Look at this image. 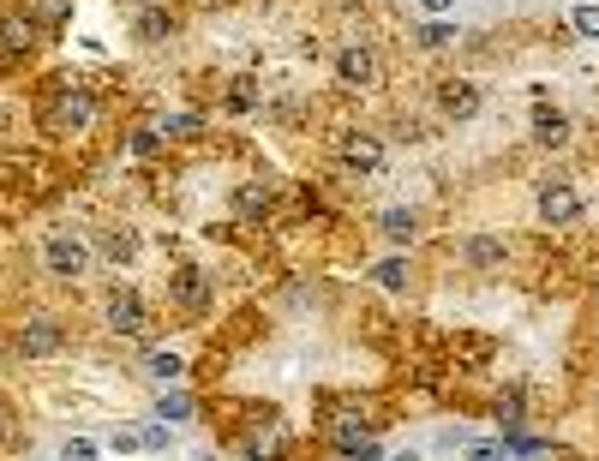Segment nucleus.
Here are the masks:
<instances>
[{
  "label": "nucleus",
  "instance_id": "obj_30",
  "mask_svg": "<svg viewBox=\"0 0 599 461\" xmlns=\"http://www.w3.org/2000/svg\"><path fill=\"white\" fill-rule=\"evenodd\" d=\"M420 12H426V18H450V12H456V0H420Z\"/></svg>",
  "mask_w": 599,
  "mask_h": 461
},
{
  "label": "nucleus",
  "instance_id": "obj_32",
  "mask_svg": "<svg viewBox=\"0 0 599 461\" xmlns=\"http://www.w3.org/2000/svg\"><path fill=\"white\" fill-rule=\"evenodd\" d=\"M570 6H594V0H570Z\"/></svg>",
  "mask_w": 599,
  "mask_h": 461
},
{
  "label": "nucleus",
  "instance_id": "obj_25",
  "mask_svg": "<svg viewBox=\"0 0 599 461\" xmlns=\"http://www.w3.org/2000/svg\"><path fill=\"white\" fill-rule=\"evenodd\" d=\"M462 461H510V450H504V444H492V438H474Z\"/></svg>",
  "mask_w": 599,
  "mask_h": 461
},
{
  "label": "nucleus",
  "instance_id": "obj_33",
  "mask_svg": "<svg viewBox=\"0 0 599 461\" xmlns=\"http://www.w3.org/2000/svg\"><path fill=\"white\" fill-rule=\"evenodd\" d=\"M0 438H6V420H0Z\"/></svg>",
  "mask_w": 599,
  "mask_h": 461
},
{
  "label": "nucleus",
  "instance_id": "obj_16",
  "mask_svg": "<svg viewBox=\"0 0 599 461\" xmlns=\"http://www.w3.org/2000/svg\"><path fill=\"white\" fill-rule=\"evenodd\" d=\"M156 420H162V426H186V420H192V396H186V390H162Z\"/></svg>",
  "mask_w": 599,
  "mask_h": 461
},
{
  "label": "nucleus",
  "instance_id": "obj_11",
  "mask_svg": "<svg viewBox=\"0 0 599 461\" xmlns=\"http://www.w3.org/2000/svg\"><path fill=\"white\" fill-rule=\"evenodd\" d=\"M270 204H276V192H270L264 180H246V186L234 192V216H240V222H264Z\"/></svg>",
  "mask_w": 599,
  "mask_h": 461
},
{
  "label": "nucleus",
  "instance_id": "obj_34",
  "mask_svg": "<svg viewBox=\"0 0 599 461\" xmlns=\"http://www.w3.org/2000/svg\"><path fill=\"white\" fill-rule=\"evenodd\" d=\"M246 461H252V456H246Z\"/></svg>",
  "mask_w": 599,
  "mask_h": 461
},
{
  "label": "nucleus",
  "instance_id": "obj_18",
  "mask_svg": "<svg viewBox=\"0 0 599 461\" xmlns=\"http://www.w3.org/2000/svg\"><path fill=\"white\" fill-rule=\"evenodd\" d=\"M282 456H288V432L282 426H270V432L252 438V461H282Z\"/></svg>",
  "mask_w": 599,
  "mask_h": 461
},
{
  "label": "nucleus",
  "instance_id": "obj_6",
  "mask_svg": "<svg viewBox=\"0 0 599 461\" xmlns=\"http://www.w3.org/2000/svg\"><path fill=\"white\" fill-rule=\"evenodd\" d=\"M336 84H348V90H372V84H378V54H372L366 42H348V48L336 54Z\"/></svg>",
  "mask_w": 599,
  "mask_h": 461
},
{
  "label": "nucleus",
  "instance_id": "obj_5",
  "mask_svg": "<svg viewBox=\"0 0 599 461\" xmlns=\"http://www.w3.org/2000/svg\"><path fill=\"white\" fill-rule=\"evenodd\" d=\"M102 318H108V330H114V336H144V324H150V312H144L138 288H114V294H108V306H102Z\"/></svg>",
  "mask_w": 599,
  "mask_h": 461
},
{
  "label": "nucleus",
  "instance_id": "obj_20",
  "mask_svg": "<svg viewBox=\"0 0 599 461\" xmlns=\"http://www.w3.org/2000/svg\"><path fill=\"white\" fill-rule=\"evenodd\" d=\"M372 282L390 288V294H402V288H408V258H384V264L372 270Z\"/></svg>",
  "mask_w": 599,
  "mask_h": 461
},
{
  "label": "nucleus",
  "instance_id": "obj_10",
  "mask_svg": "<svg viewBox=\"0 0 599 461\" xmlns=\"http://www.w3.org/2000/svg\"><path fill=\"white\" fill-rule=\"evenodd\" d=\"M438 102H444V114H450V120H474L486 96H480V84L456 78V84H444V90H438Z\"/></svg>",
  "mask_w": 599,
  "mask_h": 461
},
{
  "label": "nucleus",
  "instance_id": "obj_24",
  "mask_svg": "<svg viewBox=\"0 0 599 461\" xmlns=\"http://www.w3.org/2000/svg\"><path fill=\"white\" fill-rule=\"evenodd\" d=\"M60 461H102V444H96V438H66V444H60Z\"/></svg>",
  "mask_w": 599,
  "mask_h": 461
},
{
  "label": "nucleus",
  "instance_id": "obj_23",
  "mask_svg": "<svg viewBox=\"0 0 599 461\" xmlns=\"http://www.w3.org/2000/svg\"><path fill=\"white\" fill-rule=\"evenodd\" d=\"M570 30H576L582 42H599V0H594V6H576V12H570Z\"/></svg>",
  "mask_w": 599,
  "mask_h": 461
},
{
  "label": "nucleus",
  "instance_id": "obj_22",
  "mask_svg": "<svg viewBox=\"0 0 599 461\" xmlns=\"http://www.w3.org/2000/svg\"><path fill=\"white\" fill-rule=\"evenodd\" d=\"M498 258H504V240H492V234L468 240V264H498Z\"/></svg>",
  "mask_w": 599,
  "mask_h": 461
},
{
  "label": "nucleus",
  "instance_id": "obj_13",
  "mask_svg": "<svg viewBox=\"0 0 599 461\" xmlns=\"http://www.w3.org/2000/svg\"><path fill=\"white\" fill-rule=\"evenodd\" d=\"M132 36H138V42H162V36H174V12H168V6H144V12L132 18Z\"/></svg>",
  "mask_w": 599,
  "mask_h": 461
},
{
  "label": "nucleus",
  "instance_id": "obj_2",
  "mask_svg": "<svg viewBox=\"0 0 599 461\" xmlns=\"http://www.w3.org/2000/svg\"><path fill=\"white\" fill-rule=\"evenodd\" d=\"M90 120H96V96H90L84 84H60L54 102L42 108V126H48V132H84Z\"/></svg>",
  "mask_w": 599,
  "mask_h": 461
},
{
  "label": "nucleus",
  "instance_id": "obj_29",
  "mask_svg": "<svg viewBox=\"0 0 599 461\" xmlns=\"http://www.w3.org/2000/svg\"><path fill=\"white\" fill-rule=\"evenodd\" d=\"M156 144H162V132H156V126H144V132L132 138V150H138V156H144V150H156Z\"/></svg>",
  "mask_w": 599,
  "mask_h": 461
},
{
  "label": "nucleus",
  "instance_id": "obj_14",
  "mask_svg": "<svg viewBox=\"0 0 599 461\" xmlns=\"http://www.w3.org/2000/svg\"><path fill=\"white\" fill-rule=\"evenodd\" d=\"M72 6H78V0H24V12H30L42 30H60V24H72Z\"/></svg>",
  "mask_w": 599,
  "mask_h": 461
},
{
  "label": "nucleus",
  "instance_id": "obj_21",
  "mask_svg": "<svg viewBox=\"0 0 599 461\" xmlns=\"http://www.w3.org/2000/svg\"><path fill=\"white\" fill-rule=\"evenodd\" d=\"M414 36H420V48H444V42H456V24L450 18H426Z\"/></svg>",
  "mask_w": 599,
  "mask_h": 461
},
{
  "label": "nucleus",
  "instance_id": "obj_26",
  "mask_svg": "<svg viewBox=\"0 0 599 461\" xmlns=\"http://www.w3.org/2000/svg\"><path fill=\"white\" fill-rule=\"evenodd\" d=\"M156 132H168V138H192V132H198V114H174V120H162Z\"/></svg>",
  "mask_w": 599,
  "mask_h": 461
},
{
  "label": "nucleus",
  "instance_id": "obj_19",
  "mask_svg": "<svg viewBox=\"0 0 599 461\" xmlns=\"http://www.w3.org/2000/svg\"><path fill=\"white\" fill-rule=\"evenodd\" d=\"M378 228H384L390 240H414V234H420V216H414V210H384Z\"/></svg>",
  "mask_w": 599,
  "mask_h": 461
},
{
  "label": "nucleus",
  "instance_id": "obj_12",
  "mask_svg": "<svg viewBox=\"0 0 599 461\" xmlns=\"http://www.w3.org/2000/svg\"><path fill=\"white\" fill-rule=\"evenodd\" d=\"M534 138H540L546 150L570 144V114H564V108H534Z\"/></svg>",
  "mask_w": 599,
  "mask_h": 461
},
{
  "label": "nucleus",
  "instance_id": "obj_7",
  "mask_svg": "<svg viewBox=\"0 0 599 461\" xmlns=\"http://www.w3.org/2000/svg\"><path fill=\"white\" fill-rule=\"evenodd\" d=\"M12 348H18L24 360H48V354H60V324H54V318H30V324L12 336Z\"/></svg>",
  "mask_w": 599,
  "mask_h": 461
},
{
  "label": "nucleus",
  "instance_id": "obj_4",
  "mask_svg": "<svg viewBox=\"0 0 599 461\" xmlns=\"http://www.w3.org/2000/svg\"><path fill=\"white\" fill-rule=\"evenodd\" d=\"M540 222H552V228H570L576 216H582V192L570 186V180H540Z\"/></svg>",
  "mask_w": 599,
  "mask_h": 461
},
{
  "label": "nucleus",
  "instance_id": "obj_9",
  "mask_svg": "<svg viewBox=\"0 0 599 461\" xmlns=\"http://www.w3.org/2000/svg\"><path fill=\"white\" fill-rule=\"evenodd\" d=\"M342 162L360 168V174H378L384 168V144L372 132H342Z\"/></svg>",
  "mask_w": 599,
  "mask_h": 461
},
{
  "label": "nucleus",
  "instance_id": "obj_8",
  "mask_svg": "<svg viewBox=\"0 0 599 461\" xmlns=\"http://www.w3.org/2000/svg\"><path fill=\"white\" fill-rule=\"evenodd\" d=\"M36 30H42V24H36L30 12H6V18H0V54H6V60L30 54V48H36Z\"/></svg>",
  "mask_w": 599,
  "mask_h": 461
},
{
  "label": "nucleus",
  "instance_id": "obj_17",
  "mask_svg": "<svg viewBox=\"0 0 599 461\" xmlns=\"http://www.w3.org/2000/svg\"><path fill=\"white\" fill-rule=\"evenodd\" d=\"M102 258H114V264L138 258V234H132V228H108V234H102Z\"/></svg>",
  "mask_w": 599,
  "mask_h": 461
},
{
  "label": "nucleus",
  "instance_id": "obj_28",
  "mask_svg": "<svg viewBox=\"0 0 599 461\" xmlns=\"http://www.w3.org/2000/svg\"><path fill=\"white\" fill-rule=\"evenodd\" d=\"M108 450H120V456H132V450H144V432H114V438H108Z\"/></svg>",
  "mask_w": 599,
  "mask_h": 461
},
{
  "label": "nucleus",
  "instance_id": "obj_31",
  "mask_svg": "<svg viewBox=\"0 0 599 461\" xmlns=\"http://www.w3.org/2000/svg\"><path fill=\"white\" fill-rule=\"evenodd\" d=\"M384 461H426V456H420V450H390Z\"/></svg>",
  "mask_w": 599,
  "mask_h": 461
},
{
  "label": "nucleus",
  "instance_id": "obj_1",
  "mask_svg": "<svg viewBox=\"0 0 599 461\" xmlns=\"http://www.w3.org/2000/svg\"><path fill=\"white\" fill-rule=\"evenodd\" d=\"M90 264H96V246H90L84 234L60 228V234L42 240V270H48L54 282H78V276H90Z\"/></svg>",
  "mask_w": 599,
  "mask_h": 461
},
{
  "label": "nucleus",
  "instance_id": "obj_27",
  "mask_svg": "<svg viewBox=\"0 0 599 461\" xmlns=\"http://www.w3.org/2000/svg\"><path fill=\"white\" fill-rule=\"evenodd\" d=\"M174 444V426H144V450H168Z\"/></svg>",
  "mask_w": 599,
  "mask_h": 461
},
{
  "label": "nucleus",
  "instance_id": "obj_15",
  "mask_svg": "<svg viewBox=\"0 0 599 461\" xmlns=\"http://www.w3.org/2000/svg\"><path fill=\"white\" fill-rule=\"evenodd\" d=\"M144 372H150L156 384H180V378H186V360H180L174 348H156V354L144 360Z\"/></svg>",
  "mask_w": 599,
  "mask_h": 461
},
{
  "label": "nucleus",
  "instance_id": "obj_3",
  "mask_svg": "<svg viewBox=\"0 0 599 461\" xmlns=\"http://www.w3.org/2000/svg\"><path fill=\"white\" fill-rule=\"evenodd\" d=\"M168 300L180 306V312H210L216 306V276H204V270H174L168 276Z\"/></svg>",
  "mask_w": 599,
  "mask_h": 461
}]
</instances>
